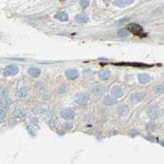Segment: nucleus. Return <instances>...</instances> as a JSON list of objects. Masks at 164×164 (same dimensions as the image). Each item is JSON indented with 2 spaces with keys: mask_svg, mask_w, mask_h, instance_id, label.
Listing matches in <instances>:
<instances>
[{
  "mask_svg": "<svg viewBox=\"0 0 164 164\" xmlns=\"http://www.w3.org/2000/svg\"><path fill=\"white\" fill-rule=\"evenodd\" d=\"M11 97L9 96V94L6 91L1 89V96H0V109H8L9 106L11 105Z\"/></svg>",
  "mask_w": 164,
  "mask_h": 164,
  "instance_id": "nucleus-1",
  "label": "nucleus"
},
{
  "mask_svg": "<svg viewBox=\"0 0 164 164\" xmlns=\"http://www.w3.org/2000/svg\"><path fill=\"white\" fill-rule=\"evenodd\" d=\"M127 28L130 30L131 33L139 35V37H146V34H144V28H142L141 26L139 25V24L131 23V24L128 25Z\"/></svg>",
  "mask_w": 164,
  "mask_h": 164,
  "instance_id": "nucleus-2",
  "label": "nucleus"
},
{
  "mask_svg": "<svg viewBox=\"0 0 164 164\" xmlns=\"http://www.w3.org/2000/svg\"><path fill=\"white\" fill-rule=\"evenodd\" d=\"M75 99L77 103L80 104V105H87L89 102L91 97H89V94L87 92H79V94H76Z\"/></svg>",
  "mask_w": 164,
  "mask_h": 164,
  "instance_id": "nucleus-3",
  "label": "nucleus"
},
{
  "mask_svg": "<svg viewBox=\"0 0 164 164\" xmlns=\"http://www.w3.org/2000/svg\"><path fill=\"white\" fill-rule=\"evenodd\" d=\"M19 72V67L17 65H14V64H11V65H8L7 67L4 69L3 74L5 77H10V76H15L17 75Z\"/></svg>",
  "mask_w": 164,
  "mask_h": 164,
  "instance_id": "nucleus-4",
  "label": "nucleus"
},
{
  "mask_svg": "<svg viewBox=\"0 0 164 164\" xmlns=\"http://www.w3.org/2000/svg\"><path fill=\"white\" fill-rule=\"evenodd\" d=\"M65 76H66V78H67L68 80L74 81V80H76L78 77H79L80 74H79V71H78L77 69L69 68V69H67V70L65 71Z\"/></svg>",
  "mask_w": 164,
  "mask_h": 164,
  "instance_id": "nucleus-5",
  "label": "nucleus"
},
{
  "mask_svg": "<svg viewBox=\"0 0 164 164\" xmlns=\"http://www.w3.org/2000/svg\"><path fill=\"white\" fill-rule=\"evenodd\" d=\"M60 114L65 120H72L75 117V111L72 108H64L61 110Z\"/></svg>",
  "mask_w": 164,
  "mask_h": 164,
  "instance_id": "nucleus-6",
  "label": "nucleus"
},
{
  "mask_svg": "<svg viewBox=\"0 0 164 164\" xmlns=\"http://www.w3.org/2000/svg\"><path fill=\"white\" fill-rule=\"evenodd\" d=\"M111 96H113L116 98H120L124 96V89L120 87V85H114V87L111 89Z\"/></svg>",
  "mask_w": 164,
  "mask_h": 164,
  "instance_id": "nucleus-7",
  "label": "nucleus"
},
{
  "mask_svg": "<svg viewBox=\"0 0 164 164\" xmlns=\"http://www.w3.org/2000/svg\"><path fill=\"white\" fill-rule=\"evenodd\" d=\"M146 114L150 119H156L159 115V109L157 106H150L146 110Z\"/></svg>",
  "mask_w": 164,
  "mask_h": 164,
  "instance_id": "nucleus-8",
  "label": "nucleus"
},
{
  "mask_svg": "<svg viewBox=\"0 0 164 164\" xmlns=\"http://www.w3.org/2000/svg\"><path fill=\"white\" fill-rule=\"evenodd\" d=\"M105 91V87L102 85H96L91 89V92L96 96H100L104 94Z\"/></svg>",
  "mask_w": 164,
  "mask_h": 164,
  "instance_id": "nucleus-9",
  "label": "nucleus"
},
{
  "mask_svg": "<svg viewBox=\"0 0 164 164\" xmlns=\"http://www.w3.org/2000/svg\"><path fill=\"white\" fill-rule=\"evenodd\" d=\"M144 97H146V94L144 92H136L131 96V99H132L133 103H139V102L144 100Z\"/></svg>",
  "mask_w": 164,
  "mask_h": 164,
  "instance_id": "nucleus-10",
  "label": "nucleus"
},
{
  "mask_svg": "<svg viewBox=\"0 0 164 164\" xmlns=\"http://www.w3.org/2000/svg\"><path fill=\"white\" fill-rule=\"evenodd\" d=\"M103 103L107 106L115 105V104L117 103V99H116V97H114L113 96H107L104 97Z\"/></svg>",
  "mask_w": 164,
  "mask_h": 164,
  "instance_id": "nucleus-11",
  "label": "nucleus"
},
{
  "mask_svg": "<svg viewBox=\"0 0 164 164\" xmlns=\"http://www.w3.org/2000/svg\"><path fill=\"white\" fill-rule=\"evenodd\" d=\"M117 112L120 116H126L128 115L130 112V109H129V106L128 105H125V104H122L120 105L119 107L117 108Z\"/></svg>",
  "mask_w": 164,
  "mask_h": 164,
  "instance_id": "nucleus-12",
  "label": "nucleus"
},
{
  "mask_svg": "<svg viewBox=\"0 0 164 164\" xmlns=\"http://www.w3.org/2000/svg\"><path fill=\"white\" fill-rule=\"evenodd\" d=\"M75 21L78 24H85V23L89 22V17H87V14L82 13V14H79V15L76 16Z\"/></svg>",
  "mask_w": 164,
  "mask_h": 164,
  "instance_id": "nucleus-13",
  "label": "nucleus"
},
{
  "mask_svg": "<svg viewBox=\"0 0 164 164\" xmlns=\"http://www.w3.org/2000/svg\"><path fill=\"white\" fill-rule=\"evenodd\" d=\"M55 18L57 20L61 21V22H67L69 19V16L65 11H60V12H57L55 14Z\"/></svg>",
  "mask_w": 164,
  "mask_h": 164,
  "instance_id": "nucleus-14",
  "label": "nucleus"
},
{
  "mask_svg": "<svg viewBox=\"0 0 164 164\" xmlns=\"http://www.w3.org/2000/svg\"><path fill=\"white\" fill-rule=\"evenodd\" d=\"M133 2H134V0H115V1H114V4H115L117 7L124 8V7L132 4Z\"/></svg>",
  "mask_w": 164,
  "mask_h": 164,
  "instance_id": "nucleus-15",
  "label": "nucleus"
},
{
  "mask_svg": "<svg viewBox=\"0 0 164 164\" xmlns=\"http://www.w3.org/2000/svg\"><path fill=\"white\" fill-rule=\"evenodd\" d=\"M98 76H99V79H100V80L106 81V80H108L109 78H110L111 72H110V70H109V69H104V70H101L100 72H99Z\"/></svg>",
  "mask_w": 164,
  "mask_h": 164,
  "instance_id": "nucleus-16",
  "label": "nucleus"
},
{
  "mask_svg": "<svg viewBox=\"0 0 164 164\" xmlns=\"http://www.w3.org/2000/svg\"><path fill=\"white\" fill-rule=\"evenodd\" d=\"M138 78H139V82L141 83V84H142V85L146 84V83H148L149 81H150V76H149L148 74H146V73L139 74Z\"/></svg>",
  "mask_w": 164,
  "mask_h": 164,
  "instance_id": "nucleus-17",
  "label": "nucleus"
},
{
  "mask_svg": "<svg viewBox=\"0 0 164 164\" xmlns=\"http://www.w3.org/2000/svg\"><path fill=\"white\" fill-rule=\"evenodd\" d=\"M28 75L32 76V77L37 78V77H39L41 71H40V69L37 67H30V68H28Z\"/></svg>",
  "mask_w": 164,
  "mask_h": 164,
  "instance_id": "nucleus-18",
  "label": "nucleus"
},
{
  "mask_svg": "<svg viewBox=\"0 0 164 164\" xmlns=\"http://www.w3.org/2000/svg\"><path fill=\"white\" fill-rule=\"evenodd\" d=\"M28 94V89L26 85H22V87H19L17 89V94L20 97H26Z\"/></svg>",
  "mask_w": 164,
  "mask_h": 164,
  "instance_id": "nucleus-19",
  "label": "nucleus"
},
{
  "mask_svg": "<svg viewBox=\"0 0 164 164\" xmlns=\"http://www.w3.org/2000/svg\"><path fill=\"white\" fill-rule=\"evenodd\" d=\"M26 111L24 110L22 107H16L15 110H14V116L18 118H23L26 116Z\"/></svg>",
  "mask_w": 164,
  "mask_h": 164,
  "instance_id": "nucleus-20",
  "label": "nucleus"
},
{
  "mask_svg": "<svg viewBox=\"0 0 164 164\" xmlns=\"http://www.w3.org/2000/svg\"><path fill=\"white\" fill-rule=\"evenodd\" d=\"M118 35L120 37H129L130 35V30H128V28H120V30H118Z\"/></svg>",
  "mask_w": 164,
  "mask_h": 164,
  "instance_id": "nucleus-21",
  "label": "nucleus"
},
{
  "mask_svg": "<svg viewBox=\"0 0 164 164\" xmlns=\"http://www.w3.org/2000/svg\"><path fill=\"white\" fill-rule=\"evenodd\" d=\"M154 92L155 94H163L164 92V84H159L156 87H154Z\"/></svg>",
  "mask_w": 164,
  "mask_h": 164,
  "instance_id": "nucleus-22",
  "label": "nucleus"
},
{
  "mask_svg": "<svg viewBox=\"0 0 164 164\" xmlns=\"http://www.w3.org/2000/svg\"><path fill=\"white\" fill-rule=\"evenodd\" d=\"M84 76H85V79H89V80H91V79H94V72H92L91 70H85V72H84Z\"/></svg>",
  "mask_w": 164,
  "mask_h": 164,
  "instance_id": "nucleus-23",
  "label": "nucleus"
},
{
  "mask_svg": "<svg viewBox=\"0 0 164 164\" xmlns=\"http://www.w3.org/2000/svg\"><path fill=\"white\" fill-rule=\"evenodd\" d=\"M80 5L83 9H87L89 6V0H81Z\"/></svg>",
  "mask_w": 164,
  "mask_h": 164,
  "instance_id": "nucleus-24",
  "label": "nucleus"
},
{
  "mask_svg": "<svg viewBox=\"0 0 164 164\" xmlns=\"http://www.w3.org/2000/svg\"><path fill=\"white\" fill-rule=\"evenodd\" d=\"M155 129H156V125L152 122L148 123V124L146 125V131H151V132H153V131H155Z\"/></svg>",
  "mask_w": 164,
  "mask_h": 164,
  "instance_id": "nucleus-25",
  "label": "nucleus"
},
{
  "mask_svg": "<svg viewBox=\"0 0 164 164\" xmlns=\"http://www.w3.org/2000/svg\"><path fill=\"white\" fill-rule=\"evenodd\" d=\"M34 112L35 114H41L45 112V110H44V108L42 107V106H37V107L34 109Z\"/></svg>",
  "mask_w": 164,
  "mask_h": 164,
  "instance_id": "nucleus-26",
  "label": "nucleus"
},
{
  "mask_svg": "<svg viewBox=\"0 0 164 164\" xmlns=\"http://www.w3.org/2000/svg\"><path fill=\"white\" fill-rule=\"evenodd\" d=\"M73 123H70V122H68V123H65V124L63 125V129L65 130V131H69V130H71V129H73Z\"/></svg>",
  "mask_w": 164,
  "mask_h": 164,
  "instance_id": "nucleus-27",
  "label": "nucleus"
},
{
  "mask_svg": "<svg viewBox=\"0 0 164 164\" xmlns=\"http://www.w3.org/2000/svg\"><path fill=\"white\" fill-rule=\"evenodd\" d=\"M5 117H6L5 110L4 109H0V121H1V123L5 120Z\"/></svg>",
  "mask_w": 164,
  "mask_h": 164,
  "instance_id": "nucleus-28",
  "label": "nucleus"
},
{
  "mask_svg": "<svg viewBox=\"0 0 164 164\" xmlns=\"http://www.w3.org/2000/svg\"><path fill=\"white\" fill-rule=\"evenodd\" d=\"M146 139L147 140V141H149V142H155V138L154 137H152V136H147V137H146Z\"/></svg>",
  "mask_w": 164,
  "mask_h": 164,
  "instance_id": "nucleus-29",
  "label": "nucleus"
},
{
  "mask_svg": "<svg viewBox=\"0 0 164 164\" xmlns=\"http://www.w3.org/2000/svg\"><path fill=\"white\" fill-rule=\"evenodd\" d=\"M126 20H128V18H124V19H121V20H119V22H118V24H123L125 22Z\"/></svg>",
  "mask_w": 164,
  "mask_h": 164,
  "instance_id": "nucleus-30",
  "label": "nucleus"
},
{
  "mask_svg": "<svg viewBox=\"0 0 164 164\" xmlns=\"http://www.w3.org/2000/svg\"><path fill=\"white\" fill-rule=\"evenodd\" d=\"M159 144H160L162 146H164V140H160V141H159Z\"/></svg>",
  "mask_w": 164,
  "mask_h": 164,
  "instance_id": "nucleus-31",
  "label": "nucleus"
},
{
  "mask_svg": "<svg viewBox=\"0 0 164 164\" xmlns=\"http://www.w3.org/2000/svg\"><path fill=\"white\" fill-rule=\"evenodd\" d=\"M104 1H109V0H104Z\"/></svg>",
  "mask_w": 164,
  "mask_h": 164,
  "instance_id": "nucleus-32",
  "label": "nucleus"
}]
</instances>
